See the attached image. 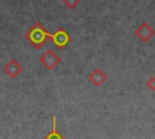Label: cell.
I'll list each match as a JSON object with an SVG mask.
<instances>
[{
  "instance_id": "obj_6",
  "label": "cell",
  "mask_w": 155,
  "mask_h": 139,
  "mask_svg": "<svg viewBox=\"0 0 155 139\" xmlns=\"http://www.w3.org/2000/svg\"><path fill=\"white\" fill-rule=\"evenodd\" d=\"M107 79H108L107 74H105L103 70L98 69V68H96V69L88 75V81H90V83H92L94 87L102 86V85L107 81Z\"/></svg>"
},
{
  "instance_id": "obj_7",
  "label": "cell",
  "mask_w": 155,
  "mask_h": 139,
  "mask_svg": "<svg viewBox=\"0 0 155 139\" xmlns=\"http://www.w3.org/2000/svg\"><path fill=\"white\" fill-rule=\"evenodd\" d=\"M51 120H52L51 131H50L48 134L45 135L44 139H64L63 135H62V134L58 132V129H57V117H56V115H52Z\"/></svg>"
},
{
  "instance_id": "obj_3",
  "label": "cell",
  "mask_w": 155,
  "mask_h": 139,
  "mask_svg": "<svg viewBox=\"0 0 155 139\" xmlns=\"http://www.w3.org/2000/svg\"><path fill=\"white\" fill-rule=\"evenodd\" d=\"M154 35H155L154 28H153L150 24H148L147 22L140 23V24L136 28V30H134V36H136L139 41H142V42H148Z\"/></svg>"
},
{
  "instance_id": "obj_9",
  "label": "cell",
  "mask_w": 155,
  "mask_h": 139,
  "mask_svg": "<svg viewBox=\"0 0 155 139\" xmlns=\"http://www.w3.org/2000/svg\"><path fill=\"white\" fill-rule=\"evenodd\" d=\"M145 86H147V88H148L149 91L154 92V91H155V76H150V77L147 80Z\"/></svg>"
},
{
  "instance_id": "obj_2",
  "label": "cell",
  "mask_w": 155,
  "mask_h": 139,
  "mask_svg": "<svg viewBox=\"0 0 155 139\" xmlns=\"http://www.w3.org/2000/svg\"><path fill=\"white\" fill-rule=\"evenodd\" d=\"M39 62H40V64L45 68V69H47V70H53L56 66H58V64L61 63V57L53 51V50H47V51H45L42 54H41V57L39 58Z\"/></svg>"
},
{
  "instance_id": "obj_4",
  "label": "cell",
  "mask_w": 155,
  "mask_h": 139,
  "mask_svg": "<svg viewBox=\"0 0 155 139\" xmlns=\"http://www.w3.org/2000/svg\"><path fill=\"white\" fill-rule=\"evenodd\" d=\"M50 40L52 41V44H53L56 47L63 48V47H65V46L70 42V36H69V34H68L63 28H58L54 33L51 34Z\"/></svg>"
},
{
  "instance_id": "obj_1",
  "label": "cell",
  "mask_w": 155,
  "mask_h": 139,
  "mask_svg": "<svg viewBox=\"0 0 155 139\" xmlns=\"http://www.w3.org/2000/svg\"><path fill=\"white\" fill-rule=\"evenodd\" d=\"M51 34L45 29L44 24L40 22H35L25 33H24V39L35 48L40 50L44 44L50 40Z\"/></svg>"
},
{
  "instance_id": "obj_8",
  "label": "cell",
  "mask_w": 155,
  "mask_h": 139,
  "mask_svg": "<svg viewBox=\"0 0 155 139\" xmlns=\"http://www.w3.org/2000/svg\"><path fill=\"white\" fill-rule=\"evenodd\" d=\"M68 8H70V10H74V8H76V6L81 2V0H61Z\"/></svg>"
},
{
  "instance_id": "obj_5",
  "label": "cell",
  "mask_w": 155,
  "mask_h": 139,
  "mask_svg": "<svg viewBox=\"0 0 155 139\" xmlns=\"http://www.w3.org/2000/svg\"><path fill=\"white\" fill-rule=\"evenodd\" d=\"M2 70H4V73H5L8 77L16 79V77L19 76V74L23 71V68H22V65L18 63L17 59L12 58V59H10V60L5 64V66H4Z\"/></svg>"
}]
</instances>
